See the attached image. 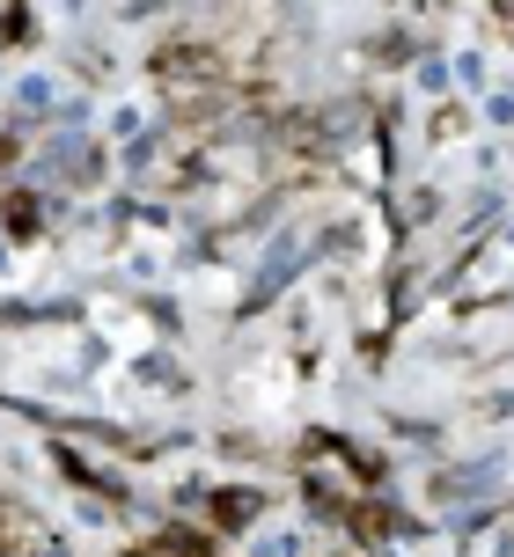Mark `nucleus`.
Masks as SVG:
<instances>
[{"mask_svg": "<svg viewBox=\"0 0 514 557\" xmlns=\"http://www.w3.org/2000/svg\"><path fill=\"white\" fill-rule=\"evenodd\" d=\"M140 557H213L206 550V535H192V529H170V535H155Z\"/></svg>", "mask_w": 514, "mask_h": 557, "instance_id": "1", "label": "nucleus"}]
</instances>
